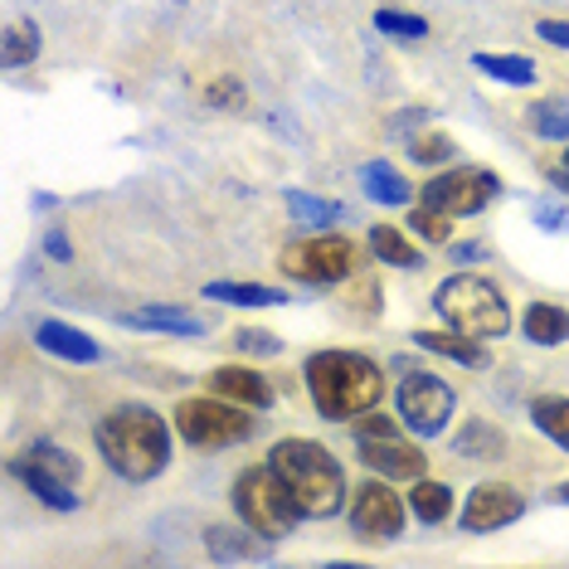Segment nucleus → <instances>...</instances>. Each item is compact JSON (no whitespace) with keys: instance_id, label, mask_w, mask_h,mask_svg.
I'll use <instances>...</instances> for the list:
<instances>
[{"instance_id":"1","label":"nucleus","mask_w":569,"mask_h":569,"mask_svg":"<svg viewBox=\"0 0 569 569\" xmlns=\"http://www.w3.org/2000/svg\"><path fill=\"white\" fill-rule=\"evenodd\" d=\"M93 438H98L102 462L118 477H127V482H151L171 462V429L147 405H118L112 413H102Z\"/></svg>"},{"instance_id":"2","label":"nucleus","mask_w":569,"mask_h":569,"mask_svg":"<svg viewBox=\"0 0 569 569\" xmlns=\"http://www.w3.org/2000/svg\"><path fill=\"white\" fill-rule=\"evenodd\" d=\"M307 390L321 419L346 423L385 399V370L360 351H317L307 360Z\"/></svg>"},{"instance_id":"3","label":"nucleus","mask_w":569,"mask_h":569,"mask_svg":"<svg viewBox=\"0 0 569 569\" xmlns=\"http://www.w3.org/2000/svg\"><path fill=\"white\" fill-rule=\"evenodd\" d=\"M268 462H273V472L288 482L302 516L327 521V516L346 507V468L321 443H312V438H278Z\"/></svg>"},{"instance_id":"4","label":"nucleus","mask_w":569,"mask_h":569,"mask_svg":"<svg viewBox=\"0 0 569 569\" xmlns=\"http://www.w3.org/2000/svg\"><path fill=\"white\" fill-rule=\"evenodd\" d=\"M433 312L443 317L452 331L477 336V341H491V336H507L511 331L507 292H501L491 278H477V273H452V278L438 282Z\"/></svg>"},{"instance_id":"5","label":"nucleus","mask_w":569,"mask_h":569,"mask_svg":"<svg viewBox=\"0 0 569 569\" xmlns=\"http://www.w3.org/2000/svg\"><path fill=\"white\" fill-rule=\"evenodd\" d=\"M234 511H239L243 526H253L258 536H268V540L292 536L297 521H302V507H297V497L288 491V482L273 472V462L239 472V482H234Z\"/></svg>"},{"instance_id":"6","label":"nucleus","mask_w":569,"mask_h":569,"mask_svg":"<svg viewBox=\"0 0 569 569\" xmlns=\"http://www.w3.org/2000/svg\"><path fill=\"white\" fill-rule=\"evenodd\" d=\"M10 472H16L49 511H79V491H73L79 487V458H69L63 448L30 443L16 462H10Z\"/></svg>"},{"instance_id":"7","label":"nucleus","mask_w":569,"mask_h":569,"mask_svg":"<svg viewBox=\"0 0 569 569\" xmlns=\"http://www.w3.org/2000/svg\"><path fill=\"white\" fill-rule=\"evenodd\" d=\"M176 433L186 438L190 448H229V443H243L253 433V419L243 405H229L219 395H204V399H180L176 409Z\"/></svg>"},{"instance_id":"8","label":"nucleus","mask_w":569,"mask_h":569,"mask_svg":"<svg viewBox=\"0 0 569 569\" xmlns=\"http://www.w3.org/2000/svg\"><path fill=\"white\" fill-rule=\"evenodd\" d=\"M278 268L297 282H312V288H331L356 273V243L346 234H312V239H292L278 253Z\"/></svg>"},{"instance_id":"9","label":"nucleus","mask_w":569,"mask_h":569,"mask_svg":"<svg viewBox=\"0 0 569 569\" xmlns=\"http://www.w3.org/2000/svg\"><path fill=\"white\" fill-rule=\"evenodd\" d=\"M501 196V180L487 171V166H458V171H443L433 180H423L419 186V200L433 204V210H443L452 219L462 214H482L491 200Z\"/></svg>"},{"instance_id":"10","label":"nucleus","mask_w":569,"mask_h":569,"mask_svg":"<svg viewBox=\"0 0 569 569\" xmlns=\"http://www.w3.org/2000/svg\"><path fill=\"white\" fill-rule=\"evenodd\" d=\"M452 390L438 375H423V370H413L399 380V390H395V409H399V419L409 423V433H419V438H438L448 429V419H452Z\"/></svg>"},{"instance_id":"11","label":"nucleus","mask_w":569,"mask_h":569,"mask_svg":"<svg viewBox=\"0 0 569 569\" xmlns=\"http://www.w3.org/2000/svg\"><path fill=\"white\" fill-rule=\"evenodd\" d=\"M405 497L390 491V477H375L351 497V530L360 540H375V546H390V540L405 536Z\"/></svg>"},{"instance_id":"12","label":"nucleus","mask_w":569,"mask_h":569,"mask_svg":"<svg viewBox=\"0 0 569 569\" xmlns=\"http://www.w3.org/2000/svg\"><path fill=\"white\" fill-rule=\"evenodd\" d=\"M526 516V497L516 491L511 482H477L462 501V530L472 536H487V530H501V526H516Z\"/></svg>"},{"instance_id":"13","label":"nucleus","mask_w":569,"mask_h":569,"mask_svg":"<svg viewBox=\"0 0 569 569\" xmlns=\"http://www.w3.org/2000/svg\"><path fill=\"white\" fill-rule=\"evenodd\" d=\"M360 462L375 472V477H405V482H419L423 472H429V458H423L413 443H405V438H360Z\"/></svg>"},{"instance_id":"14","label":"nucleus","mask_w":569,"mask_h":569,"mask_svg":"<svg viewBox=\"0 0 569 569\" xmlns=\"http://www.w3.org/2000/svg\"><path fill=\"white\" fill-rule=\"evenodd\" d=\"M118 321L132 331H166V336H204L210 331V317L190 312V307H166V302L132 307V312H122Z\"/></svg>"},{"instance_id":"15","label":"nucleus","mask_w":569,"mask_h":569,"mask_svg":"<svg viewBox=\"0 0 569 569\" xmlns=\"http://www.w3.org/2000/svg\"><path fill=\"white\" fill-rule=\"evenodd\" d=\"M34 346H40L44 356L73 360V366H98L102 360V346L88 331L69 327V321H40V327H34Z\"/></svg>"},{"instance_id":"16","label":"nucleus","mask_w":569,"mask_h":569,"mask_svg":"<svg viewBox=\"0 0 569 569\" xmlns=\"http://www.w3.org/2000/svg\"><path fill=\"white\" fill-rule=\"evenodd\" d=\"M210 395L229 399V405H243V409H263L273 405V390H268V380L258 370H243V366H219L210 370Z\"/></svg>"},{"instance_id":"17","label":"nucleus","mask_w":569,"mask_h":569,"mask_svg":"<svg viewBox=\"0 0 569 569\" xmlns=\"http://www.w3.org/2000/svg\"><path fill=\"white\" fill-rule=\"evenodd\" d=\"M204 546L219 565H239V560H268L273 555V540L258 536L253 526H210V536H204Z\"/></svg>"},{"instance_id":"18","label":"nucleus","mask_w":569,"mask_h":569,"mask_svg":"<svg viewBox=\"0 0 569 569\" xmlns=\"http://www.w3.org/2000/svg\"><path fill=\"white\" fill-rule=\"evenodd\" d=\"M413 346L419 351H433V356H443L452 360V366H468V370H487L491 366V351L477 336H462V331H413Z\"/></svg>"},{"instance_id":"19","label":"nucleus","mask_w":569,"mask_h":569,"mask_svg":"<svg viewBox=\"0 0 569 569\" xmlns=\"http://www.w3.org/2000/svg\"><path fill=\"white\" fill-rule=\"evenodd\" d=\"M521 331L530 346H565L569 341V307L560 302H530L526 317H521Z\"/></svg>"},{"instance_id":"20","label":"nucleus","mask_w":569,"mask_h":569,"mask_svg":"<svg viewBox=\"0 0 569 569\" xmlns=\"http://www.w3.org/2000/svg\"><path fill=\"white\" fill-rule=\"evenodd\" d=\"M360 186H366V200L375 204H409L413 200V186L405 180V171L390 161H366L360 166Z\"/></svg>"},{"instance_id":"21","label":"nucleus","mask_w":569,"mask_h":569,"mask_svg":"<svg viewBox=\"0 0 569 569\" xmlns=\"http://www.w3.org/2000/svg\"><path fill=\"white\" fill-rule=\"evenodd\" d=\"M501 448H507V433H501L497 423H487V419H468L462 423V433L452 438V452L468 458V462H497Z\"/></svg>"},{"instance_id":"22","label":"nucleus","mask_w":569,"mask_h":569,"mask_svg":"<svg viewBox=\"0 0 569 569\" xmlns=\"http://www.w3.org/2000/svg\"><path fill=\"white\" fill-rule=\"evenodd\" d=\"M204 297L229 307H288V292L282 288H263V282H210Z\"/></svg>"},{"instance_id":"23","label":"nucleus","mask_w":569,"mask_h":569,"mask_svg":"<svg viewBox=\"0 0 569 569\" xmlns=\"http://www.w3.org/2000/svg\"><path fill=\"white\" fill-rule=\"evenodd\" d=\"M530 423L569 452V395H536L530 399Z\"/></svg>"},{"instance_id":"24","label":"nucleus","mask_w":569,"mask_h":569,"mask_svg":"<svg viewBox=\"0 0 569 569\" xmlns=\"http://www.w3.org/2000/svg\"><path fill=\"white\" fill-rule=\"evenodd\" d=\"M472 69H482L487 79L511 83V88H530V83L540 79L536 63H530L526 54H472Z\"/></svg>"},{"instance_id":"25","label":"nucleus","mask_w":569,"mask_h":569,"mask_svg":"<svg viewBox=\"0 0 569 569\" xmlns=\"http://www.w3.org/2000/svg\"><path fill=\"white\" fill-rule=\"evenodd\" d=\"M409 511L419 516L423 526H438V521H448L452 516V491L443 482H433V477H419L409 491Z\"/></svg>"},{"instance_id":"26","label":"nucleus","mask_w":569,"mask_h":569,"mask_svg":"<svg viewBox=\"0 0 569 569\" xmlns=\"http://www.w3.org/2000/svg\"><path fill=\"white\" fill-rule=\"evenodd\" d=\"M370 253L380 258V263H390V268H419V249L405 239V229L399 224H375L370 229Z\"/></svg>"},{"instance_id":"27","label":"nucleus","mask_w":569,"mask_h":569,"mask_svg":"<svg viewBox=\"0 0 569 569\" xmlns=\"http://www.w3.org/2000/svg\"><path fill=\"white\" fill-rule=\"evenodd\" d=\"M282 204H288V214L297 219V224H341V219H346V204L307 196V190H288Z\"/></svg>"},{"instance_id":"28","label":"nucleus","mask_w":569,"mask_h":569,"mask_svg":"<svg viewBox=\"0 0 569 569\" xmlns=\"http://www.w3.org/2000/svg\"><path fill=\"white\" fill-rule=\"evenodd\" d=\"M40 24H30V20H16L6 30V63L10 69H20V63H34L40 59Z\"/></svg>"},{"instance_id":"29","label":"nucleus","mask_w":569,"mask_h":569,"mask_svg":"<svg viewBox=\"0 0 569 569\" xmlns=\"http://www.w3.org/2000/svg\"><path fill=\"white\" fill-rule=\"evenodd\" d=\"M526 122L550 141H569V102H536V108L526 112Z\"/></svg>"},{"instance_id":"30","label":"nucleus","mask_w":569,"mask_h":569,"mask_svg":"<svg viewBox=\"0 0 569 569\" xmlns=\"http://www.w3.org/2000/svg\"><path fill=\"white\" fill-rule=\"evenodd\" d=\"M409 229L419 234L423 243H448V234H452V214H443V210H433V204H413V214H409Z\"/></svg>"},{"instance_id":"31","label":"nucleus","mask_w":569,"mask_h":569,"mask_svg":"<svg viewBox=\"0 0 569 569\" xmlns=\"http://www.w3.org/2000/svg\"><path fill=\"white\" fill-rule=\"evenodd\" d=\"M375 30L395 34V40H423V34H429V20L405 16V10H375Z\"/></svg>"},{"instance_id":"32","label":"nucleus","mask_w":569,"mask_h":569,"mask_svg":"<svg viewBox=\"0 0 569 569\" xmlns=\"http://www.w3.org/2000/svg\"><path fill=\"white\" fill-rule=\"evenodd\" d=\"M409 157L419 161V166L448 161L452 157V137L448 132H419V137H409Z\"/></svg>"},{"instance_id":"33","label":"nucleus","mask_w":569,"mask_h":569,"mask_svg":"<svg viewBox=\"0 0 569 569\" xmlns=\"http://www.w3.org/2000/svg\"><path fill=\"white\" fill-rule=\"evenodd\" d=\"M204 102L219 112H234V108H243V83L229 79V73H219V79L204 83Z\"/></svg>"},{"instance_id":"34","label":"nucleus","mask_w":569,"mask_h":569,"mask_svg":"<svg viewBox=\"0 0 569 569\" xmlns=\"http://www.w3.org/2000/svg\"><path fill=\"white\" fill-rule=\"evenodd\" d=\"M234 346H239V351H249V356H278V351H282V336L243 327V331L234 336Z\"/></svg>"},{"instance_id":"35","label":"nucleus","mask_w":569,"mask_h":569,"mask_svg":"<svg viewBox=\"0 0 569 569\" xmlns=\"http://www.w3.org/2000/svg\"><path fill=\"white\" fill-rule=\"evenodd\" d=\"M356 433L360 438H395L399 433V423L395 419H385V413H360V419H356Z\"/></svg>"},{"instance_id":"36","label":"nucleus","mask_w":569,"mask_h":569,"mask_svg":"<svg viewBox=\"0 0 569 569\" xmlns=\"http://www.w3.org/2000/svg\"><path fill=\"white\" fill-rule=\"evenodd\" d=\"M536 34H540L546 44H555V49H569V20H540Z\"/></svg>"},{"instance_id":"37","label":"nucleus","mask_w":569,"mask_h":569,"mask_svg":"<svg viewBox=\"0 0 569 569\" xmlns=\"http://www.w3.org/2000/svg\"><path fill=\"white\" fill-rule=\"evenodd\" d=\"M44 249H49V253H54V258H59V263H69V258H73V249H69V239H63V234H59V229H54V234H49V239H44Z\"/></svg>"},{"instance_id":"38","label":"nucleus","mask_w":569,"mask_h":569,"mask_svg":"<svg viewBox=\"0 0 569 569\" xmlns=\"http://www.w3.org/2000/svg\"><path fill=\"white\" fill-rule=\"evenodd\" d=\"M555 501H565V507H569V482H560V487H555Z\"/></svg>"},{"instance_id":"39","label":"nucleus","mask_w":569,"mask_h":569,"mask_svg":"<svg viewBox=\"0 0 569 569\" xmlns=\"http://www.w3.org/2000/svg\"><path fill=\"white\" fill-rule=\"evenodd\" d=\"M565 171H569V151H565Z\"/></svg>"}]
</instances>
